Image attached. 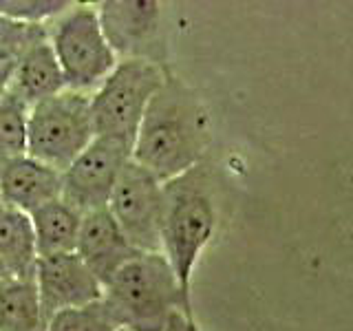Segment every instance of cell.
<instances>
[{"label":"cell","mask_w":353,"mask_h":331,"mask_svg":"<svg viewBox=\"0 0 353 331\" xmlns=\"http://www.w3.org/2000/svg\"><path fill=\"white\" fill-rule=\"evenodd\" d=\"M210 146L212 117L203 97L168 71L139 121L130 159L165 183L203 163Z\"/></svg>","instance_id":"6da1fadb"},{"label":"cell","mask_w":353,"mask_h":331,"mask_svg":"<svg viewBox=\"0 0 353 331\" xmlns=\"http://www.w3.org/2000/svg\"><path fill=\"white\" fill-rule=\"evenodd\" d=\"M219 223V203L212 170L205 161L163 183L161 254L176 276L183 296L192 301L190 287L196 263Z\"/></svg>","instance_id":"7a4b0ae2"},{"label":"cell","mask_w":353,"mask_h":331,"mask_svg":"<svg viewBox=\"0 0 353 331\" xmlns=\"http://www.w3.org/2000/svg\"><path fill=\"white\" fill-rule=\"evenodd\" d=\"M102 303L119 331H163L176 312L192 316L176 276L161 252H139L102 287Z\"/></svg>","instance_id":"3957f363"},{"label":"cell","mask_w":353,"mask_h":331,"mask_svg":"<svg viewBox=\"0 0 353 331\" xmlns=\"http://www.w3.org/2000/svg\"><path fill=\"white\" fill-rule=\"evenodd\" d=\"M95 137L91 95L64 88L29 108L27 154L64 172Z\"/></svg>","instance_id":"277c9868"},{"label":"cell","mask_w":353,"mask_h":331,"mask_svg":"<svg viewBox=\"0 0 353 331\" xmlns=\"http://www.w3.org/2000/svg\"><path fill=\"white\" fill-rule=\"evenodd\" d=\"M165 73V66L148 60H119L91 95L95 135L117 137L132 146L139 121Z\"/></svg>","instance_id":"5b68a950"},{"label":"cell","mask_w":353,"mask_h":331,"mask_svg":"<svg viewBox=\"0 0 353 331\" xmlns=\"http://www.w3.org/2000/svg\"><path fill=\"white\" fill-rule=\"evenodd\" d=\"M49 44L71 91L86 93L97 88L117 64L99 27L95 5L73 3L69 11L55 18Z\"/></svg>","instance_id":"8992f818"},{"label":"cell","mask_w":353,"mask_h":331,"mask_svg":"<svg viewBox=\"0 0 353 331\" xmlns=\"http://www.w3.org/2000/svg\"><path fill=\"white\" fill-rule=\"evenodd\" d=\"M106 208L137 252H161L163 183L157 177L130 159L121 170Z\"/></svg>","instance_id":"52a82bcc"},{"label":"cell","mask_w":353,"mask_h":331,"mask_svg":"<svg viewBox=\"0 0 353 331\" xmlns=\"http://www.w3.org/2000/svg\"><path fill=\"white\" fill-rule=\"evenodd\" d=\"M132 146L124 139L95 135L62 172V199L77 212L106 208L124 166L130 161Z\"/></svg>","instance_id":"ba28073f"},{"label":"cell","mask_w":353,"mask_h":331,"mask_svg":"<svg viewBox=\"0 0 353 331\" xmlns=\"http://www.w3.org/2000/svg\"><path fill=\"white\" fill-rule=\"evenodd\" d=\"M99 27L119 60H148L163 66L161 5L157 0H106L95 5Z\"/></svg>","instance_id":"9c48e42d"},{"label":"cell","mask_w":353,"mask_h":331,"mask_svg":"<svg viewBox=\"0 0 353 331\" xmlns=\"http://www.w3.org/2000/svg\"><path fill=\"white\" fill-rule=\"evenodd\" d=\"M33 281L44 323L62 309L82 307L102 298V285L75 252L38 259Z\"/></svg>","instance_id":"30bf717a"},{"label":"cell","mask_w":353,"mask_h":331,"mask_svg":"<svg viewBox=\"0 0 353 331\" xmlns=\"http://www.w3.org/2000/svg\"><path fill=\"white\" fill-rule=\"evenodd\" d=\"M75 254L104 287L110 276L139 252L128 243L108 208H99L82 214Z\"/></svg>","instance_id":"8fae6325"},{"label":"cell","mask_w":353,"mask_h":331,"mask_svg":"<svg viewBox=\"0 0 353 331\" xmlns=\"http://www.w3.org/2000/svg\"><path fill=\"white\" fill-rule=\"evenodd\" d=\"M62 172L22 154L0 163V203L31 214L40 205L60 199Z\"/></svg>","instance_id":"7c38bea8"},{"label":"cell","mask_w":353,"mask_h":331,"mask_svg":"<svg viewBox=\"0 0 353 331\" xmlns=\"http://www.w3.org/2000/svg\"><path fill=\"white\" fill-rule=\"evenodd\" d=\"M64 88H66L64 75L58 60H55V53L47 36L25 53V58L20 60L14 77H11L7 91H11L31 108L33 104L44 102V99L62 93Z\"/></svg>","instance_id":"4fadbf2b"},{"label":"cell","mask_w":353,"mask_h":331,"mask_svg":"<svg viewBox=\"0 0 353 331\" xmlns=\"http://www.w3.org/2000/svg\"><path fill=\"white\" fill-rule=\"evenodd\" d=\"M29 219L33 225V237H36L38 259L75 252L82 212H77L62 197L33 210Z\"/></svg>","instance_id":"5bb4252c"},{"label":"cell","mask_w":353,"mask_h":331,"mask_svg":"<svg viewBox=\"0 0 353 331\" xmlns=\"http://www.w3.org/2000/svg\"><path fill=\"white\" fill-rule=\"evenodd\" d=\"M0 261L16 279H33L38 263L29 214L0 203Z\"/></svg>","instance_id":"9a60e30c"},{"label":"cell","mask_w":353,"mask_h":331,"mask_svg":"<svg viewBox=\"0 0 353 331\" xmlns=\"http://www.w3.org/2000/svg\"><path fill=\"white\" fill-rule=\"evenodd\" d=\"M0 331H44L33 279L7 276L0 281Z\"/></svg>","instance_id":"2e32d148"},{"label":"cell","mask_w":353,"mask_h":331,"mask_svg":"<svg viewBox=\"0 0 353 331\" xmlns=\"http://www.w3.org/2000/svg\"><path fill=\"white\" fill-rule=\"evenodd\" d=\"M49 36L44 25H25L0 16V93H5L20 60L36 42Z\"/></svg>","instance_id":"e0dca14e"},{"label":"cell","mask_w":353,"mask_h":331,"mask_svg":"<svg viewBox=\"0 0 353 331\" xmlns=\"http://www.w3.org/2000/svg\"><path fill=\"white\" fill-rule=\"evenodd\" d=\"M29 106L11 91L0 93V163L27 154Z\"/></svg>","instance_id":"ac0fdd59"},{"label":"cell","mask_w":353,"mask_h":331,"mask_svg":"<svg viewBox=\"0 0 353 331\" xmlns=\"http://www.w3.org/2000/svg\"><path fill=\"white\" fill-rule=\"evenodd\" d=\"M44 331H119L102 298L82 307L62 309L44 323Z\"/></svg>","instance_id":"d6986e66"},{"label":"cell","mask_w":353,"mask_h":331,"mask_svg":"<svg viewBox=\"0 0 353 331\" xmlns=\"http://www.w3.org/2000/svg\"><path fill=\"white\" fill-rule=\"evenodd\" d=\"M71 7V0H0V16L25 25H44Z\"/></svg>","instance_id":"ffe728a7"},{"label":"cell","mask_w":353,"mask_h":331,"mask_svg":"<svg viewBox=\"0 0 353 331\" xmlns=\"http://www.w3.org/2000/svg\"><path fill=\"white\" fill-rule=\"evenodd\" d=\"M163 331H201V329H199V325L194 323V316H188L183 312H176L170 318L168 327H165Z\"/></svg>","instance_id":"44dd1931"},{"label":"cell","mask_w":353,"mask_h":331,"mask_svg":"<svg viewBox=\"0 0 353 331\" xmlns=\"http://www.w3.org/2000/svg\"><path fill=\"white\" fill-rule=\"evenodd\" d=\"M7 276H11V274L7 272V268H5V265H3V261H0V281H3V279H7Z\"/></svg>","instance_id":"7402d4cb"}]
</instances>
